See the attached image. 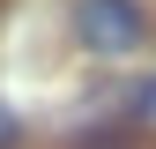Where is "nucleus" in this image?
Returning <instances> with one entry per match:
<instances>
[{"label": "nucleus", "mask_w": 156, "mask_h": 149, "mask_svg": "<svg viewBox=\"0 0 156 149\" xmlns=\"http://www.w3.org/2000/svg\"><path fill=\"white\" fill-rule=\"evenodd\" d=\"M15 134H23V127H15V112L0 104V149H15Z\"/></svg>", "instance_id": "obj_3"}, {"label": "nucleus", "mask_w": 156, "mask_h": 149, "mask_svg": "<svg viewBox=\"0 0 156 149\" xmlns=\"http://www.w3.org/2000/svg\"><path fill=\"white\" fill-rule=\"evenodd\" d=\"M82 149H134V134H126V127H89Z\"/></svg>", "instance_id": "obj_2"}, {"label": "nucleus", "mask_w": 156, "mask_h": 149, "mask_svg": "<svg viewBox=\"0 0 156 149\" xmlns=\"http://www.w3.org/2000/svg\"><path fill=\"white\" fill-rule=\"evenodd\" d=\"M74 37H82V52H97V60H126L149 37V15H141V0H82L74 8Z\"/></svg>", "instance_id": "obj_1"}, {"label": "nucleus", "mask_w": 156, "mask_h": 149, "mask_svg": "<svg viewBox=\"0 0 156 149\" xmlns=\"http://www.w3.org/2000/svg\"><path fill=\"white\" fill-rule=\"evenodd\" d=\"M141 112H149V119H156V82H149V97H141Z\"/></svg>", "instance_id": "obj_4"}]
</instances>
